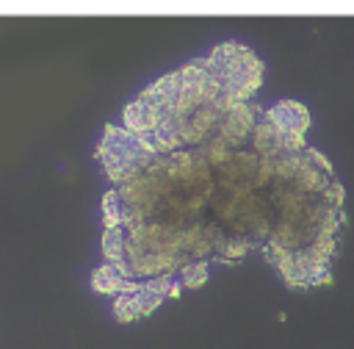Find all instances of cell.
<instances>
[{"instance_id":"cell-1","label":"cell","mask_w":354,"mask_h":349,"mask_svg":"<svg viewBox=\"0 0 354 349\" xmlns=\"http://www.w3.org/2000/svg\"><path fill=\"white\" fill-rule=\"evenodd\" d=\"M202 61L216 75V80L221 83V97H218L221 111H227L235 102L252 100V94L263 83L266 66L254 55V50L246 44H238V42L216 44L210 50V55H205Z\"/></svg>"},{"instance_id":"cell-3","label":"cell","mask_w":354,"mask_h":349,"mask_svg":"<svg viewBox=\"0 0 354 349\" xmlns=\"http://www.w3.org/2000/svg\"><path fill=\"white\" fill-rule=\"evenodd\" d=\"M257 125V108L243 100V102H235L230 105L221 119H218V127H216V136H221L224 141H230L232 147H241L243 141H249L252 130Z\"/></svg>"},{"instance_id":"cell-8","label":"cell","mask_w":354,"mask_h":349,"mask_svg":"<svg viewBox=\"0 0 354 349\" xmlns=\"http://www.w3.org/2000/svg\"><path fill=\"white\" fill-rule=\"evenodd\" d=\"M177 280L183 283V288H199V285H205L207 283V263L199 260V258L185 260L180 266V271H177Z\"/></svg>"},{"instance_id":"cell-6","label":"cell","mask_w":354,"mask_h":349,"mask_svg":"<svg viewBox=\"0 0 354 349\" xmlns=\"http://www.w3.org/2000/svg\"><path fill=\"white\" fill-rule=\"evenodd\" d=\"M102 258L111 263H124L127 258V227L116 224V227H105L102 235Z\"/></svg>"},{"instance_id":"cell-4","label":"cell","mask_w":354,"mask_h":349,"mask_svg":"<svg viewBox=\"0 0 354 349\" xmlns=\"http://www.w3.org/2000/svg\"><path fill=\"white\" fill-rule=\"evenodd\" d=\"M263 116H266L268 122H274L282 133H304V136H307V130H310V125H313L310 111H307L299 100H279V102H274L271 108H266Z\"/></svg>"},{"instance_id":"cell-7","label":"cell","mask_w":354,"mask_h":349,"mask_svg":"<svg viewBox=\"0 0 354 349\" xmlns=\"http://www.w3.org/2000/svg\"><path fill=\"white\" fill-rule=\"evenodd\" d=\"M124 216H127V205H124L122 188H111V191L102 197V224H105V227L124 224Z\"/></svg>"},{"instance_id":"cell-5","label":"cell","mask_w":354,"mask_h":349,"mask_svg":"<svg viewBox=\"0 0 354 349\" xmlns=\"http://www.w3.org/2000/svg\"><path fill=\"white\" fill-rule=\"evenodd\" d=\"M141 283H144V280L130 277L119 263H111V260H105L102 266H97L94 274H91V288H94L97 294H105V296H116V294H124V291H136V288H141Z\"/></svg>"},{"instance_id":"cell-2","label":"cell","mask_w":354,"mask_h":349,"mask_svg":"<svg viewBox=\"0 0 354 349\" xmlns=\"http://www.w3.org/2000/svg\"><path fill=\"white\" fill-rule=\"evenodd\" d=\"M97 158L105 166V174L111 177L113 186H124L130 180H136L138 174H144L158 152L130 127L124 125H108L102 133V141L97 147Z\"/></svg>"}]
</instances>
